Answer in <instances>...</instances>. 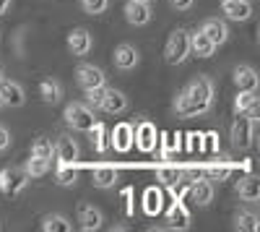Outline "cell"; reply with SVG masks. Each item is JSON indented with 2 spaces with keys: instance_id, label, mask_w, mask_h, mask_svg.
I'll return each mask as SVG.
<instances>
[{
  "instance_id": "4316f807",
  "label": "cell",
  "mask_w": 260,
  "mask_h": 232,
  "mask_svg": "<svg viewBox=\"0 0 260 232\" xmlns=\"http://www.w3.org/2000/svg\"><path fill=\"white\" fill-rule=\"evenodd\" d=\"M29 185V175L24 170H8V180H6V191L8 196H18L24 188Z\"/></svg>"
},
{
  "instance_id": "9a60e30c",
  "label": "cell",
  "mask_w": 260,
  "mask_h": 232,
  "mask_svg": "<svg viewBox=\"0 0 260 232\" xmlns=\"http://www.w3.org/2000/svg\"><path fill=\"white\" fill-rule=\"evenodd\" d=\"M102 222H104V217H102V212H99L94 204H81V206H78V224H81L83 232L99 229Z\"/></svg>"
},
{
  "instance_id": "30bf717a",
  "label": "cell",
  "mask_w": 260,
  "mask_h": 232,
  "mask_svg": "<svg viewBox=\"0 0 260 232\" xmlns=\"http://www.w3.org/2000/svg\"><path fill=\"white\" fill-rule=\"evenodd\" d=\"M112 60H115V66H117L120 71H133L138 63H141V52H138V47H133V45H127V42H122V45L115 47Z\"/></svg>"
},
{
  "instance_id": "ffe728a7",
  "label": "cell",
  "mask_w": 260,
  "mask_h": 232,
  "mask_svg": "<svg viewBox=\"0 0 260 232\" xmlns=\"http://www.w3.org/2000/svg\"><path fill=\"white\" fill-rule=\"evenodd\" d=\"M55 157H57V162H73V164H78V157H81L78 143L71 136H60L57 143H55Z\"/></svg>"
},
{
  "instance_id": "d6a6232c",
  "label": "cell",
  "mask_w": 260,
  "mask_h": 232,
  "mask_svg": "<svg viewBox=\"0 0 260 232\" xmlns=\"http://www.w3.org/2000/svg\"><path fill=\"white\" fill-rule=\"evenodd\" d=\"M192 172H180V178L172 183V185H167L169 188V193H172V198H180V201H185V196H187V191H190V183H192Z\"/></svg>"
},
{
  "instance_id": "7dc6e473",
  "label": "cell",
  "mask_w": 260,
  "mask_h": 232,
  "mask_svg": "<svg viewBox=\"0 0 260 232\" xmlns=\"http://www.w3.org/2000/svg\"><path fill=\"white\" fill-rule=\"evenodd\" d=\"M0 107H6V104H3V97H0Z\"/></svg>"
},
{
  "instance_id": "f1b7e54d",
  "label": "cell",
  "mask_w": 260,
  "mask_h": 232,
  "mask_svg": "<svg viewBox=\"0 0 260 232\" xmlns=\"http://www.w3.org/2000/svg\"><path fill=\"white\" fill-rule=\"evenodd\" d=\"M42 229L45 232H71L73 224L65 214H47L45 219H42Z\"/></svg>"
},
{
  "instance_id": "7c38bea8",
  "label": "cell",
  "mask_w": 260,
  "mask_h": 232,
  "mask_svg": "<svg viewBox=\"0 0 260 232\" xmlns=\"http://www.w3.org/2000/svg\"><path fill=\"white\" fill-rule=\"evenodd\" d=\"M91 180H94L96 188H102V191H110V188H115V183H117V167L110 164V162H99V164H94Z\"/></svg>"
},
{
  "instance_id": "ee69618b",
  "label": "cell",
  "mask_w": 260,
  "mask_h": 232,
  "mask_svg": "<svg viewBox=\"0 0 260 232\" xmlns=\"http://www.w3.org/2000/svg\"><path fill=\"white\" fill-rule=\"evenodd\" d=\"M6 180H8V170H0V191H6Z\"/></svg>"
},
{
  "instance_id": "7402d4cb",
  "label": "cell",
  "mask_w": 260,
  "mask_h": 232,
  "mask_svg": "<svg viewBox=\"0 0 260 232\" xmlns=\"http://www.w3.org/2000/svg\"><path fill=\"white\" fill-rule=\"evenodd\" d=\"M213 52H216V45L201 29L190 34V55H195V57H211Z\"/></svg>"
},
{
  "instance_id": "8fae6325",
  "label": "cell",
  "mask_w": 260,
  "mask_h": 232,
  "mask_svg": "<svg viewBox=\"0 0 260 232\" xmlns=\"http://www.w3.org/2000/svg\"><path fill=\"white\" fill-rule=\"evenodd\" d=\"M99 110H104L107 115H122L127 110V97L120 89H107L104 86V97L99 102Z\"/></svg>"
},
{
  "instance_id": "44dd1931",
  "label": "cell",
  "mask_w": 260,
  "mask_h": 232,
  "mask_svg": "<svg viewBox=\"0 0 260 232\" xmlns=\"http://www.w3.org/2000/svg\"><path fill=\"white\" fill-rule=\"evenodd\" d=\"M237 196L247 204H257L260 201V180L255 175H245L240 183H237Z\"/></svg>"
},
{
  "instance_id": "b9f144b4",
  "label": "cell",
  "mask_w": 260,
  "mask_h": 232,
  "mask_svg": "<svg viewBox=\"0 0 260 232\" xmlns=\"http://www.w3.org/2000/svg\"><path fill=\"white\" fill-rule=\"evenodd\" d=\"M169 6L175 11H190L195 6V0H169Z\"/></svg>"
},
{
  "instance_id": "6da1fadb",
  "label": "cell",
  "mask_w": 260,
  "mask_h": 232,
  "mask_svg": "<svg viewBox=\"0 0 260 232\" xmlns=\"http://www.w3.org/2000/svg\"><path fill=\"white\" fill-rule=\"evenodd\" d=\"M213 97H216V86H213V81L208 76L192 78L175 99V115L185 118V120L206 115L211 110V104H213Z\"/></svg>"
},
{
  "instance_id": "ac0fdd59",
  "label": "cell",
  "mask_w": 260,
  "mask_h": 232,
  "mask_svg": "<svg viewBox=\"0 0 260 232\" xmlns=\"http://www.w3.org/2000/svg\"><path fill=\"white\" fill-rule=\"evenodd\" d=\"M167 222L172 229H187L190 227V212L180 198H172V206L167 209Z\"/></svg>"
},
{
  "instance_id": "e575fe53",
  "label": "cell",
  "mask_w": 260,
  "mask_h": 232,
  "mask_svg": "<svg viewBox=\"0 0 260 232\" xmlns=\"http://www.w3.org/2000/svg\"><path fill=\"white\" fill-rule=\"evenodd\" d=\"M31 157L52 162V157H55V143H52L50 138H37V141L31 143Z\"/></svg>"
},
{
  "instance_id": "4dcf8cb0",
  "label": "cell",
  "mask_w": 260,
  "mask_h": 232,
  "mask_svg": "<svg viewBox=\"0 0 260 232\" xmlns=\"http://www.w3.org/2000/svg\"><path fill=\"white\" fill-rule=\"evenodd\" d=\"M161 201H164V196H161V191L159 188H148V191L143 193V212L146 214H159L161 212Z\"/></svg>"
},
{
  "instance_id": "60d3db41",
  "label": "cell",
  "mask_w": 260,
  "mask_h": 232,
  "mask_svg": "<svg viewBox=\"0 0 260 232\" xmlns=\"http://www.w3.org/2000/svg\"><path fill=\"white\" fill-rule=\"evenodd\" d=\"M11 141H13V138H11L8 128H6V125H0V154L11 149Z\"/></svg>"
},
{
  "instance_id": "74e56055",
  "label": "cell",
  "mask_w": 260,
  "mask_h": 232,
  "mask_svg": "<svg viewBox=\"0 0 260 232\" xmlns=\"http://www.w3.org/2000/svg\"><path fill=\"white\" fill-rule=\"evenodd\" d=\"M83 94H86V104H89V107H99V102H102V97H104V86L83 89Z\"/></svg>"
},
{
  "instance_id": "836d02e7",
  "label": "cell",
  "mask_w": 260,
  "mask_h": 232,
  "mask_svg": "<svg viewBox=\"0 0 260 232\" xmlns=\"http://www.w3.org/2000/svg\"><path fill=\"white\" fill-rule=\"evenodd\" d=\"M50 167H52V162L31 157V159H29V162L24 164V172L29 175V180H34V178H45V175L50 172Z\"/></svg>"
},
{
  "instance_id": "1f68e13d",
  "label": "cell",
  "mask_w": 260,
  "mask_h": 232,
  "mask_svg": "<svg viewBox=\"0 0 260 232\" xmlns=\"http://www.w3.org/2000/svg\"><path fill=\"white\" fill-rule=\"evenodd\" d=\"M154 172H156V180L161 183V185H172L177 178H180V167L177 164H169V162H161V164H156L154 167Z\"/></svg>"
},
{
  "instance_id": "d6986e66",
  "label": "cell",
  "mask_w": 260,
  "mask_h": 232,
  "mask_svg": "<svg viewBox=\"0 0 260 232\" xmlns=\"http://www.w3.org/2000/svg\"><path fill=\"white\" fill-rule=\"evenodd\" d=\"M221 11L232 21H250V16H252L250 0H221Z\"/></svg>"
},
{
  "instance_id": "cb8c5ba5",
  "label": "cell",
  "mask_w": 260,
  "mask_h": 232,
  "mask_svg": "<svg viewBox=\"0 0 260 232\" xmlns=\"http://www.w3.org/2000/svg\"><path fill=\"white\" fill-rule=\"evenodd\" d=\"M203 170H206V178L208 180H219V183H224V180H229V175L234 172V164L232 162H224V159H219V162H208L206 167H203Z\"/></svg>"
},
{
  "instance_id": "d4e9b609",
  "label": "cell",
  "mask_w": 260,
  "mask_h": 232,
  "mask_svg": "<svg viewBox=\"0 0 260 232\" xmlns=\"http://www.w3.org/2000/svg\"><path fill=\"white\" fill-rule=\"evenodd\" d=\"M39 97H42V102H47V104H57L62 99V83L55 81V78H45L39 83Z\"/></svg>"
},
{
  "instance_id": "7bdbcfd3",
  "label": "cell",
  "mask_w": 260,
  "mask_h": 232,
  "mask_svg": "<svg viewBox=\"0 0 260 232\" xmlns=\"http://www.w3.org/2000/svg\"><path fill=\"white\" fill-rule=\"evenodd\" d=\"M185 138H187V149H190V152L201 149V136H198V133H187Z\"/></svg>"
},
{
  "instance_id": "8d00e7d4",
  "label": "cell",
  "mask_w": 260,
  "mask_h": 232,
  "mask_svg": "<svg viewBox=\"0 0 260 232\" xmlns=\"http://www.w3.org/2000/svg\"><path fill=\"white\" fill-rule=\"evenodd\" d=\"M81 8L89 16H99V13H104L107 8H110V0H81Z\"/></svg>"
},
{
  "instance_id": "c3c4849f",
  "label": "cell",
  "mask_w": 260,
  "mask_h": 232,
  "mask_svg": "<svg viewBox=\"0 0 260 232\" xmlns=\"http://www.w3.org/2000/svg\"><path fill=\"white\" fill-rule=\"evenodd\" d=\"M143 3H151V0H143Z\"/></svg>"
},
{
  "instance_id": "3957f363",
  "label": "cell",
  "mask_w": 260,
  "mask_h": 232,
  "mask_svg": "<svg viewBox=\"0 0 260 232\" xmlns=\"http://www.w3.org/2000/svg\"><path fill=\"white\" fill-rule=\"evenodd\" d=\"M62 118H65V123H68L73 131H86V133H89L91 125L96 123L94 110H91L86 102H71V104H65Z\"/></svg>"
},
{
  "instance_id": "83f0119b",
  "label": "cell",
  "mask_w": 260,
  "mask_h": 232,
  "mask_svg": "<svg viewBox=\"0 0 260 232\" xmlns=\"http://www.w3.org/2000/svg\"><path fill=\"white\" fill-rule=\"evenodd\" d=\"M89 133H91L94 152H96V154H104V152H107V146H110V131L104 128V123L96 120V123L91 125V131H89Z\"/></svg>"
},
{
  "instance_id": "2e32d148",
  "label": "cell",
  "mask_w": 260,
  "mask_h": 232,
  "mask_svg": "<svg viewBox=\"0 0 260 232\" xmlns=\"http://www.w3.org/2000/svg\"><path fill=\"white\" fill-rule=\"evenodd\" d=\"M110 143L115 146V152H130L133 149V125L130 123H117L115 131L110 133Z\"/></svg>"
},
{
  "instance_id": "7a4b0ae2",
  "label": "cell",
  "mask_w": 260,
  "mask_h": 232,
  "mask_svg": "<svg viewBox=\"0 0 260 232\" xmlns=\"http://www.w3.org/2000/svg\"><path fill=\"white\" fill-rule=\"evenodd\" d=\"M187 57H190V32L175 29L164 45V60L169 66H182Z\"/></svg>"
},
{
  "instance_id": "9c48e42d",
  "label": "cell",
  "mask_w": 260,
  "mask_h": 232,
  "mask_svg": "<svg viewBox=\"0 0 260 232\" xmlns=\"http://www.w3.org/2000/svg\"><path fill=\"white\" fill-rule=\"evenodd\" d=\"M187 198L195 204V206H208L213 201V183L208 178H192L190 183V191H187Z\"/></svg>"
},
{
  "instance_id": "5bb4252c",
  "label": "cell",
  "mask_w": 260,
  "mask_h": 232,
  "mask_svg": "<svg viewBox=\"0 0 260 232\" xmlns=\"http://www.w3.org/2000/svg\"><path fill=\"white\" fill-rule=\"evenodd\" d=\"M201 32L213 42L216 47L224 45V42L229 39V26H226V21H221V18H206L201 24Z\"/></svg>"
},
{
  "instance_id": "ba28073f",
  "label": "cell",
  "mask_w": 260,
  "mask_h": 232,
  "mask_svg": "<svg viewBox=\"0 0 260 232\" xmlns=\"http://www.w3.org/2000/svg\"><path fill=\"white\" fill-rule=\"evenodd\" d=\"M91 47H94V39H91L89 29H83V26L71 29V34H68V50H71V55L83 57V55L91 52Z\"/></svg>"
},
{
  "instance_id": "484cf974",
  "label": "cell",
  "mask_w": 260,
  "mask_h": 232,
  "mask_svg": "<svg viewBox=\"0 0 260 232\" xmlns=\"http://www.w3.org/2000/svg\"><path fill=\"white\" fill-rule=\"evenodd\" d=\"M255 110H257V92L240 89V94L234 97V112L245 115V112H255Z\"/></svg>"
},
{
  "instance_id": "ab89813d",
  "label": "cell",
  "mask_w": 260,
  "mask_h": 232,
  "mask_svg": "<svg viewBox=\"0 0 260 232\" xmlns=\"http://www.w3.org/2000/svg\"><path fill=\"white\" fill-rule=\"evenodd\" d=\"M122 209H125V217H133V214H136V206H133V188H125V191H122Z\"/></svg>"
},
{
  "instance_id": "f6af8a7d",
  "label": "cell",
  "mask_w": 260,
  "mask_h": 232,
  "mask_svg": "<svg viewBox=\"0 0 260 232\" xmlns=\"http://www.w3.org/2000/svg\"><path fill=\"white\" fill-rule=\"evenodd\" d=\"M11 3H13V0H0V16H3V13L11 8Z\"/></svg>"
},
{
  "instance_id": "603a6c76",
  "label": "cell",
  "mask_w": 260,
  "mask_h": 232,
  "mask_svg": "<svg viewBox=\"0 0 260 232\" xmlns=\"http://www.w3.org/2000/svg\"><path fill=\"white\" fill-rule=\"evenodd\" d=\"M55 180H57V185H62V188L76 185V180H78V164H73V162H57V167H55Z\"/></svg>"
},
{
  "instance_id": "4fadbf2b",
  "label": "cell",
  "mask_w": 260,
  "mask_h": 232,
  "mask_svg": "<svg viewBox=\"0 0 260 232\" xmlns=\"http://www.w3.org/2000/svg\"><path fill=\"white\" fill-rule=\"evenodd\" d=\"M0 97H3L6 107H21V104L26 102L24 86H21L18 81H8V78H3V83H0Z\"/></svg>"
},
{
  "instance_id": "8992f818",
  "label": "cell",
  "mask_w": 260,
  "mask_h": 232,
  "mask_svg": "<svg viewBox=\"0 0 260 232\" xmlns=\"http://www.w3.org/2000/svg\"><path fill=\"white\" fill-rule=\"evenodd\" d=\"M76 83L81 89H94V86H104L107 76L99 66H91V63H81L76 68Z\"/></svg>"
},
{
  "instance_id": "f35d334b",
  "label": "cell",
  "mask_w": 260,
  "mask_h": 232,
  "mask_svg": "<svg viewBox=\"0 0 260 232\" xmlns=\"http://www.w3.org/2000/svg\"><path fill=\"white\" fill-rule=\"evenodd\" d=\"M201 149H206V152H219V136L216 133H206V136H201Z\"/></svg>"
},
{
  "instance_id": "f546056e",
  "label": "cell",
  "mask_w": 260,
  "mask_h": 232,
  "mask_svg": "<svg viewBox=\"0 0 260 232\" xmlns=\"http://www.w3.org/2000/svg\"><path fill=\"white\" fill-rule=\"evenodd\" d=\"M234 227L237 229H245V232H257L260 229V217L255 212H237L234 214Z\"/></svg>"
},
{
  "instance_id": "5b68a950",
  "label": "cell",
  "mask_w": 260,
  "mask_h": 232,
  "mask_svg": "<svg viewBox=\"0 0 260 232\" xmlns=\"http://www.w3.org/2000/svg\"><path fill=\"white\" fill-rule=\"evenodd\" d=\"M156 141H159V133H156V125L154 123H138L136 128H133V146H138V149L143 154H151L156 149Z\"/></svg>"
},
{
  "instance_id": "bcb514c9",
  "label": "cell",
  "mask_w": 260,
  "mask_h": 232,
  "mask_svg": "<svg viewBox=\"0 0 260 232\" xmlns=\"http://www.w3.org/2000/svg\"><path fill=\"white\" fill-rule=\"evenodd\" d=\"M3 78H6V71H3V66H0V83H3Z\"/></svg>"
},
{
  "instance_id": "277c9868",
  "label": "cell",
  "mask_w": 260,
  "mask_h": 232,
  "mask_svg": "<svg viewBox=\"0 0 260 232\" xmlns=\"http://www.w3.org/2000/svg\"><path fill=\"white\" fill-rule=\"evenodd\" d=\"M255 128H257L255 112L237 115V120L232 123V143L237 149H250L252 141H255Z\"/></svg>"
},
{
  "instance_id": "e0dca14e",
  "label": "cell",
  "mask_w": 260,
  "mask_h": 232,
  "mask_svg": "<svg viewBox=\"0 0 260 232\" xmlns=\"http://www.w3.org/2000/svg\"><path fill=\"white\" fill-rule=\"evenodd\" d=\"M234 86L237 89H245V92H257V83H260V76L252 66H237L234 68Z\"/></svg>"
},
{
  "instance_id": "52a82bcc",
  "label": "cell",
  "mask_w": 260,
  "mask_h": 232,
  "mask_svg": "<svg viewBox=\"0 0 260 232\" xmlns=\"http://www.w3.org/2000/svg\"><path fill=\"white\" fill-rule=\"evenodd\" d=\"M122 13H125V21L130 26H146L151 21V16H154L151 3H143V0H127Z\"/></svg>"
},
{
  "instance_id": "d590c367",
  "label": "cell",
  "mask_w": 260,
  "mask_h": 232,
  "mask_svg": "<svg viewBox=\"0 0 260 232\" xmlns=\"http://www.w3.org/2000/svg\"><path fill=\"white\" fill-rule=\"evenodd\" d=\"M159 141H161V157H164V159H169L175 152L182 149V136H180V133H177V136H175V133H161Z\"/></svg>"
}]
</instances>
